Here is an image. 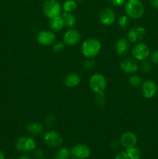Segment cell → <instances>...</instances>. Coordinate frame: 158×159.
I'll return each mask as SVG.
<instances>
[{
    "label": "cell",
    "instance_id": "4",
    "mask_svg": "<svg viewBox=\"0 0 158 159\" xmlns=\"http://www.w3.org/2000/svg\"><path fill=\"white\" fill-rule=\"evenodd\" d=\"M43 11L44 15L49 19L60 16L61 6L56 0H46L43 6Z\"/></svg>",
    "mask_w": 158,
    "mask_h": 159
},
{
    "label": "cell",
    "instance_id": "22",
    "mask_svg": "<svg viewBox=\"0 0 158 159\" xmlns=\"http://www.w3.org/2000/svg\"><path fill=\"white\" fill-rule=\"evenodd\" d=\"M71 156V152L67 148H61L56 153L54 159H68Z\"/></svg>",
    "mask_w": 158,
    "mask_h": 159
},
{
    "label": "cell",
    "instance_id": "35",
    "mask_svg": "<svg viewBox=\"0 0 158 159\" xmlns=\"http://www.w3.org/2000/svg\"><path fill=\"white\" fill-rule=\"evenodd\" d=\"M150 3L153 7L158 9V0H150Z\"/></svg>",
    "mask_w": 158,
    "mask_h": 159
},
{
    "label": "cell",
    "instance_id": "16",
    "mask_svg": "<svg viewBox=\"0 0 158 159\" xmlns=\"http://www.w3.org/2000/svg\"><path fill=\"white\" fill-rule=\"evenodd\" d=\"M116 49L119 56L125 55L129 51V42L125 38H121L116 42Z\"/></svg>",
    "mask_w": 158,
    "mask_h": 159
},
{
    "label": "cell",
    "instance_id": "9",
    "mask_svg": "<svg viewBox=\"0 0 158 159\" xmlns=\"http://www.w3.org/2000/svg\"><path fill=\"white\" fill-rule=\"evenodd\" d=\"M146 34V30L144 27L140 26H136L131 28L127 34L129 41L131 43H137L141 41L144 38Z\"/></svg>",
    "mask_w": 158,
    "mask_h": 159
},
{
    "label": "cell",
    "instance_id": "12",
    "mask_svg": "<svg viewBox=\"0 0 158 159\" xmlns=\"http://www.w3.org/2000/svg\"><path fill=\"white\" fill-rule=\"evenodd\" d=\"M56 40L55 34L51 31L42 30L38 33L37 36V40L40 44L47 46L54 43Z\"/></svg>",
    "mask_w": 158,
    "mask_h": 159
},
{
    "label": "cell",
    "instance_id": "6",
    "mask_svg": "<svg viewBox=\"0 0 158 159\" xmlns=\"http://www.w3.org/2000/svg\"><path fill=\"white\" fill-rule=\"evenodd\" d=\"M132 54L136 60H146L150 54V48L146 43H138L132 49Z\"/></svg>",
    "mask_w": 158,
    "mask_h": 159
},
{
    "label": "cell",
    "instance_id": "36",
    "mask_svg": "<svg viewBox=\"0 0 158 159\" xmlns=\"http://www.w3.org/2000/svg\"><path fill=\"white\" fill-rule=\"evenodd\" d=\"M19 159H33V158L27 155H23L20 157V158Z\"/></svg>",
    "mask_w": 158,
    "mask_h": 159
},
{
    "label": "cell",
    "instance_id": "7",
    "mask_svg": "<svg viewBox=\"0 0 158 159\" xmlns=\"http://www.w3.org/2000/svg\"><path fill=\"white\" fill-rule=\"evenodd\" d=\"M71 156L74 159H86L91 155V149L83 144L74 145L70 150Z\"/></svg>",
    "mask_w": 158,
    "mask_h": 159
},
{
    "label": "cell",
    "instance_id": "28",
    "mask_svg": "<svg viewBox=\"0 0 158 159\" xmlns=\"http://www.w3.org/2000/svg\"><path fill=\"white\" fill-rule=\"evenodd\" d=\"M65 43L63 42L58 41L57 43H55L53 46V50H54V52L56 53H60L64 50Z\"/></svg>",
    "mask_w": 158,
    "mask_h": 159
},
{
    "label": "cell",
    "instance_id": "34",
    "mask_svg": "<svg viewBox=\"0 0 158 159\" xmlns=\"http://www.w3.org/2000/svg\"><path fill=\"white\" fill-rule=\"evenodd\" d=\"M125 0H109L110 2L115 6H121L125 2Z\"/></svg>",
    "mask_w": 158,
    "mask_h": 159
},
{
    "label": "cell",
    "instance_id": "21",
    "mask_svg": "<svg viewBox=\"0 0 158 159\" xmlns=\"http://www.w3.org/2000/svg\"><path fill=\"white\" fill-rule=\"evenodd\" d=\"M125 153L129 159H140L141 152L136 146L125 149Z\"/></svg>",
    "mask_w": 158,
    "mask_h": 159
},
{
    "label": "cell",
    "instance_id": "2",
    "mask_svg": "<svg viewBox=\"0 0 158 159\" xmlns=\"http://www.w3.org/2000/svg\"><path fill=\"white\" fill-rule=\"evenodd\" d=\"M125 13L129 17L139 19L143 15L144 6L139 0H129L125 4Z\"/></svg>",
    "mask_w": 158,
    "mask_h": 159
},
{
    "label": "cell",
    "instance_id": "17",
    "mask_svg": "<svg viewBox=\"0 0 158 159\" xmlns=\"http://www.w3.org/2000/svg\"><path fill=\"white\" fill-rule=\"evenodd\" d=\"M64 82L67 87H75L81 82V76L77 73H70L64 78Z\"/></svg>",
    "mask_w": 158,
    "mask_h": 159
},
{
    "label": "cell",
    "instance_id": "39",
    "mask_svg": "<svg viewBox=\"0 0 158 159\" xmlns=\"http://www.w3.org/2000/svg\"><path fill=\"white\" fill-rule=\"evenodd\" d=\"M9 159H14V158H9Z\"/></svg>",
    "mask_w": 158,
    "mask_h": 159
},
{
    "label": "cell",
    "instance_id": "31",
    "mask_svg": "<svg viewBox=\"0 0 158 159\" xmlns=\"http://www.w3.org/2000/svg\"><path fill=\"white\" fill-rule=\"evenodd\" d=\"M150 60L153 63L158 65V50H156L150 54Z\"/></svg>",
    "mask_w": 158,
    "mask_h": 159
},
{
    "label": "cell",
    "instance_id": "25",
    "mask_svg": "<svg viewBox=\"0 0 158 159\" xmlns=\"http://www.w3.org/2000/svg\"><path fill=\"white\" fill-rule=\"evenodd\" d=\"M118 23H119V26L122 29H125L129 26V20L128 16H120V18L118 20Z\"/></svg>",
    "mask_w": 158,
    "mask_h": 159
},
{
    "label": "cell",
    "instance_id": "15",
    "mask_svg": "<svg viewBox=\"0 0 158 159\" xmlns=\"http://www.w3.org/2000/svg\"><path fill=\"white\" fill-rule=\"evenodd\" d=\"M119 142H120L121 145L125 148V149L129 148L136 146V143H137V138H136V134L132 132H125L123 134H122Z\"/></svg>",
    "mask_w": 158,
    "mask_h": 159
},
{
    "label": "cell",
    "instance_id": "3",
    "mask_svg": "<svg viewBox=\"0 0 158 159\" xmlns=\"http://www.w3.org/2000/svg\"><path fill=\"white\" fill-rule=\"evenodd\" d=\"M90 88L96 94L104 93L107 86V81L105 76L100 73H96L91 75L89 81Z\"/></svg>",
    "mask_w": 158,
    "mask_h": 159
},
{
    "label": "cell",
    "instance_id": "20",
    "mask_svg": "<svg viewBox=\"0 0 158 159\" xmlns=\"http://www.w3.org/2000/svg\"><path fill=\"white\" fill-rule=\"evenodd\" d=\"M64 26V24L63 20H62L60 16H57L50 19V28L52 30L59 31L63 29Z\"/></svg>",
    "mask_w": 158,
    "mask_h": 159
},
{
    "label": "cell",
    "instance_id": "38",
    "mask_svg": "<svg viewBox=\"0 0 158 159\" xmlns=\"http://www.w3.org/2000/svg\"><path fill=\"white\" fill-rule=\"evenodd\" d=\"M76 1H79V2H81V1H83V0H76Z\"/></svg>",
    "mask_w": 158,
    "mask_h": 159
},
{
    "label": "cell",
    "instance_id": "5",
    "mask_svg": "<svg viewBox=\"0 0 158 159\" xmlns=\"http://www.w3.org/2000/svg\"><path fill=\"white\" fill-rule=\"evenodd\" d=\"M15 148L21 152H33L36 149V142L29 136H23L15 142Z\"/></svg>",
    "mask_w": 158,
    "mask_h": 159
},
{
    "label": "cell",
    "instance_id": "11",
    "mask_svg": "<svg viewBox=\"0 0 158 159\" xmlns=\"http://www.w3.org/2000/svg\"><path fill=\"white\" fill-rule=\"evenodd\" d=\"M99 20L105 26H110L116 21V14L110 8H105L102 9L99 13Z\"/></svg>",
    "mask_w": 158,
    "mask_h": 159
},
{
    "label": "cell",
    "instance_id": "10",
    "mask_svg": "<svg viewBox=\"0 0 158 159\" xmlns=\"http://www.w3.org/2000/svg\"><path fill=\"white\" fill-rule=\"evenodd\" d=\"M141 90L144 97L147 99H152L157 93V85L153 81L147 80L142 84Z\"/></svg>",
    "mask_w": 158,
    "mask_h": 159
},
{
    "label": "cell",
    "instance_id": "29",
    "mask_svg": "<svg viewBox=\"0 0 158 159\" xmlns=\"http://www.w3.org/2000/svg\"><path fill=\"white\" fill-rule=\"evenodd\" d=\"M94 65H95V63H94V61L91 60V58H88V60H86L83 63V68H84V69L90 71V70H91L94 68Z\"/></svg>",
    "mask_w": 158,
    "mask_h": 159
},
{
    "label": "cell",
    "instance_id": "1",
    "mask_svg": "<svg viewBox=\"0 0 158 159\" xmlns=\"http://www.w3.org/2000/svg\"><path fill=\"white\" fill-rule=\"evenodd\" d=\"M101 50V43L95 38H89L83 42L81 46L82 54L88 58H92L98 55Z\"/></svg>",
    "mask_w": 158,
    "mask_h": 159
},
{
    "label": "cell",
    "instance_id": "14",
    "mask_svg": "<svg viewBox=\"0 0 158 159\" xmlns=\"http://www.w3.org/2000/svg\"><path fill=\"white\" fill-rule=\"evenodd\" d=\"M120 68L124 72L133 74L138 70L139 65H138L136 59L127 57V58L123 59L122 61V62L120 63Z\"/></svg>",
    "mask_w": 158,
    "mask_h": 159
},
{
    "label": "cell",
    "instance_id": "13",
    "mask_svg": "<svg viewBox=\"0 0 158 159\" xmlns=\"http://www.w3.org/2000/svg\"><path fill=\"white\" fill-rule=\"evenodd\" d=\"M81 40V34L79 31L74 29H70L67 31L64 35V43L67 45H75L80 41Z\"/></svg>",
    "mask_w": 158,
    "mask_h": 159
},
{
    "label": "cell",
    "instance_id": "27",
    "mask_svg": "<svg viewBox=\"0 0 158 159\" xmlns=\"http://www.w3.org/2000/svg\"><path fill=\"white\" fill-rule=\"evenodd\" d=\"M140 67L141 69H142V71H143V72L147 73L149 72V71H150V70H151V64H150V61H147V59L142 61Z\"/></svg>",
    "mask_w": 158,
    "mask_h": 159
},
{
    "label": "cell",
    "instance_id": "30",
    "mask_svg": "<svg viewBox=\"0 0 158 159\" xmlns=\"http://www.w3.org/2000/svg\"><path fill=\"white\" fill-rule=\"evenodd\" d=\"M33 156L36 159H44L45 153L43 149H35L33 152Z\"/></svg>",
    "mask_w": 158,
    "mask_h": 159
},
{
    "label": "cell",
    "instance_id": "24",
    "mask_svg": "<svg viewBox=\"0 0 158 159\" xmlns=\"http://www.w3.org/2000/svg\"><path fill=\"white\" fill-rule=\"evenodd\" d=\"M129 82L130 85L133 87H138L139 85H140L141 82H142V79L139 75H133L129 79Z\"/></svg>",
    "mask_w": 158,
    "mask_h": 159
},
{
    "label": "cell",
    "instance_id": "19",
    "mask_svg": "<svg viewBox=\"0 0 158 159\" xmlns=\"http://www.w3.org/2000/svg\"><path fill=\"white\" fill-rule=\"evenodd\" d=\"M61 18L63 20L64 26L67 27H73L76 23V18L71 12H64L61 14Z\"/></svg>",
    "mask_w": 158,
    "mask_h": 159
},
{
    "label": "cell",
    "instance_id": "8",
    "mask_svg": "<svg viewBox=\"0 0 158 159\" xmlns=\"http://www.w3.org/2000/svg\"><path fill=\"white\" fill-rule=\"evenodd\" d=\"M43 141L46 145L55 148L58 147L63 143V138H62L61 135L57 133V131L49 130V131L46 132L43 136Z\"/></svg>",
    "mask_w": 158,
    "mask_h": 159
},
{
    "label": "cell",
    "instance_id": "18",
    "mask_svg": "<svg viewBox=\"0 0 158 159\" xmlns=\"http://www.w3.org/2000/svg\"><path fill=\"white\" fill-rule=\"evenodd\" d=\"M26 130L30 134L38 136L43 131V126L39 122H33L26 126Z\"/></svg>",
    "mask_w": 158,
    "mask_h": 159
},
{
    "label": "cell",
    "instance_id": "26",
    "mask_svg": "<svg viewBox=\"0 0 158 159\" xmlns=\"http://www.w3.org/2000/svg\"><path fill=\"white\" fill-rule=\"evenodd\" d=\"M95 103L97 104L99 107H103L105 103V94L104 93H99V94H97L95 97Z\"/></svg>",
    "mask_w": 158,
    "mask_h": 159
},
{
    "label": "cell",
    "instance_id": "33",
    "mask_svg": "<svg viewBox=\"0 0 158 159\" xmlns=\"http://www.w3.org/2000/svg\"><path fill=\"white\" fill-rule=\"evenodd\" d=\"M54 121H55V119H54V117L53 116H49L46 117V123L47 125L50 126V125H53V124H54Z\"/></svg>",
    "mask_w": 158,
    "mask_h": 159
},
{
    "label": "cell",
    "instance_id": "23",
    "mask_svg": "<svg viewBox=\"0 0 158 159\" xmlns=\"http://www.w3.org/2000/svg\"><path fill=\"white\" fill-rule=\"evenodd\" d=\"M77 8V3L75 0H67L63 4V9L64 12H72Z\"/></svg>",
    "mask_w": 158,
    "mask_h": 159
},
{
    "label": "cell",
    "instance_id": "32",
    "mask_svg": "<svg viewBox=\"0 0 158 159\" xmlns=\"http://www.w3.org/2000/svg\"><path fill=\"white\" fill-rule=\"evenodd\" d=\"M115 159H129L128 155H126L125 152H120L116 155Z\"/></svg>",
    "mask_w": 158,
    "mask_h": 159
},
{
    "label": "cell",
    "instance_id": "37",
    "mask_svg": "<svg viewBox=\"0 0 158 159\" xmlns=\"http://www.w3.org/2000/svg\"><path fill=\"white\" fill-rule=\"evenodd\" d=\"M5 158H6V155H5L4 152L0 151V159H5Z\"/></svg>",
    "mask_w": 158,
    "mask_h": 159
}]
</instances>
